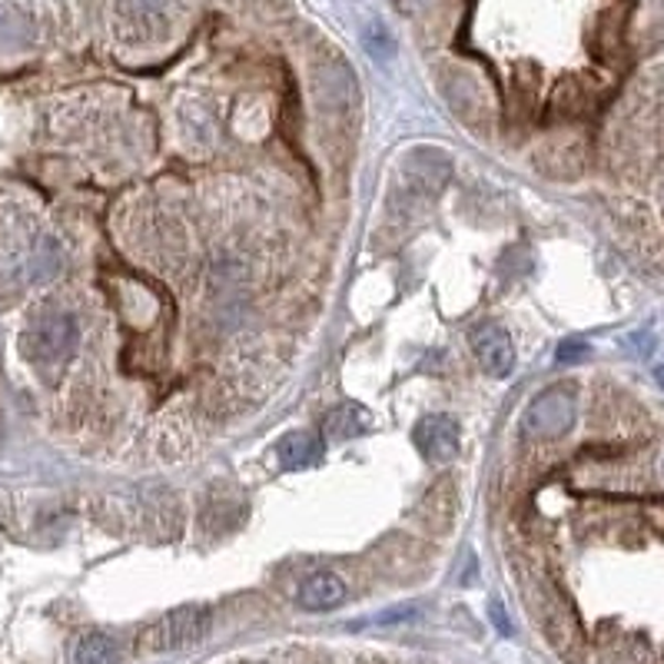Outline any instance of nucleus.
I'll use <instances>...</instances> for the list:
<instances>
[{"label": "nucleus", "instance_id": "nucleus-1", "mask_svg": "<svg viewBox=\"0 0 664 664\" xmlns=\"http://www.w3.org/2000/svg\"><path fill=\"white\" fill-rule=\"evenodd\" d=\"M210 621L213 618H210L206 604H180V608L167 611L163 618H157L143 631L140 647L150 651V654H170V651L200 644L210 634Z\"/></svg>", "mask_w": 664, "mask_h": 664}, {"label": "nucleus", "instance_id": "nucleus-2", "mask_svg": "<svg viewBox=\"0 0 664 664\" xmlns=\"http://www.w3.org/2000/svg\"><path fill=\"white\" fill-rule=\"evenodd\" d=\"M21 350L38 366L64 363L77 350V322L67 312H44L28 325Z\"/></svg>", "mask_w": 664, "mask_h": 664}, {"label": "nucleus", "instance_id": "nucleus-3", "mask_svg": "<svg viewBox=\"0 0 664 664\" xmlns=\"http://www.w3.org/2000/svg\"><path fill=\"white\" fill-rule=\"evenodd\" d=\"M575 416H578L575 393L568 386H551L528 403V409L522 416V432L532 439H542V442L561 439L565 432H571Z\"/></svg>", "mask_w": 664, "mask_h": 664}, {"label": "nucleus", "instance_id": "nucleus-4", "mask_svg": "<svg viewBox=\"0 0 664 664\" xmlns=\"http://www.w3.org/2000/svg\"><path fill=\"white\" fill-rule=\"evenodd\" d=\"M416 446L419 452L429 459V462H452L459 459V449H462V429L452 416L446 413H436V416H426L419 426H416Z\"/></svg>", "mask_w": 664, "mask_h": 664}, {"label": "nucleus", "instance_id": "nucleus-5", "mask_svg": "<svg viewBox=\"0 0 664 664\" xmlns=\"http://www.w3.org/2000/svg\"><path fill=\"white\" fill-rule=\"evenodd\" d=\"M472 353H475L482 373L492 379H505L515 370V343L499 325H482L472 332Z\"/></svg>", "mask_w": 664, "mask_h": 664}, {"label": "nucleus", "instance_id": "nucleus-6", "mask_svg": "<svg viewBox=\"0 0 664 664\" xmlns=\"http://www.w3.org/2000/svg\"><path fill=\"white\" fill-rule=\"evenodd\" d=\"M120 24L137 41L163 38L170 28V0H120Z\"/></svg>", "mask_w": 664, "mask_h": 664}, {"label": "nucleus", "instance_id": "nucleus-7", "mask_svg": "<svg viewBox=\"0 0 664 664\" xmlns=\"http://www.w3.org/2000/svg\"><path fill=\"white\" fill-rule=\"evenodd\" d=\"M296 601L306 611H329V608H336V604L346 601V581L336 571H312L299 585Z\"/></svg>", "mask_w": 664, "mask_h": 664}, {"label": "nucleus", "instance_id": "nucleus-8", "mask_svg": "<svg viewBox=\"0 0 664 664\" xmlns=\"http://www.w3.org/2000/svg\"><path fill=\"white\" fill-rule=\"evenodd\" d=\"M322 456H325V439L315 436V432H306V429L286 432V436L276 442V459H279V465H282L286 472L309 469V465H315Z\"/></svg>", "mask_w": 664, "mask_h": 664}, {"label": "nucleus", "instance_id": "nucleus-9", "mask_svg": "<svg viewBox=\"0 0 664 664\" xmlns=\"http://www.w3.org/2000/svg\"><path fill=\"white\" fill-rule=\"evenodd\" d=\"M366 426H370V416L360 406H336L332 413H325V419H322V439L343 442L350 436L366 432Z\"/></svg>", "mask_w": 664, "mask_h": 664}, {"label": "nucleus", "instance_id": "nucleus-10", "mask_svg": "<svg viewBox=\"0 0 664 664\" xmlns=\"http://www.w3.org/2000/svg\"><path fill=\"white\" fill-rule=\"evenodd\" d=\"M120 644L107 631H87L74 647V664H117Z\"/></svg>", "mask_w": 664, "mask_h": 664}, {"label": "nucleus", "instance_id": "nucleus-11", "mask_svg": "<svg viewBox=\"0 0 664 664\" xmlns=\"http://www.w3.org/2000/svg\"><path fill=\"white\" fill-rule=\"evenodd\" d=\"M413 618H419V604H396V608L373 614V624H396V621H413Z\"/></svg>", "mask_w": 664, "mask_h": 664}, {"label": "nucleus", "instance_id": "nucleus-12", "mask_svg": "<svg viewBox=\"0 0 664 664\" xmlns=\"http://www.w3.org/2000/svg\"><path fill=\"white\" fill-rule=\"evenodd\" d=\"M588 353H591L588 343H581V340H565V343L558 346V363H581Z\"/></svg>", "mask_w": 664, "mask_h": 664}, {"label": "nucleus", "instance_id": "nucleus-13", "mask_svg": "<svg viewBox=\"0 0 664 664\" xmlns=\"http://www.w3.org/2000/svg\"><path fill=\"white\" fill-rule=\"evenodd\" d=\"M366 44H370V51L379 57V47H383V57H389L393 54V41H389V34H386V28H373L370 31V38H366Z\"/></svg>", "mask_w": 664, "mask_h": 664}, {"label": "nucleus", "instance_id": "nucleus-14", "mask_svg": "<svg viewBox=\"0 0 664 664\" xmlns=\"http://www.w3.org/2000/svg\"><path fill=\"white\" fill-rule=\"evenodd\" d=\"M492 621H495V628H499L502 634H512V624L505 621V611H502V604H492Z\"/></svg>", "mask_w": 664, "mask_h": 664}, {"label": "nucleus", "instance_id": "nucleus-15", "mask_svg": "<svg viewBox=\"0 0 664 664\" xmlns=\"http://www.w3.org/2000/svg\"><path fill=\"white\" fill-rule=\"evenodd\" d=\"M654 376H657V383L664 386V366H657V370H654Z\"/></svg>", "mask_w": 664, "mask_h": 664}]
</instances>
